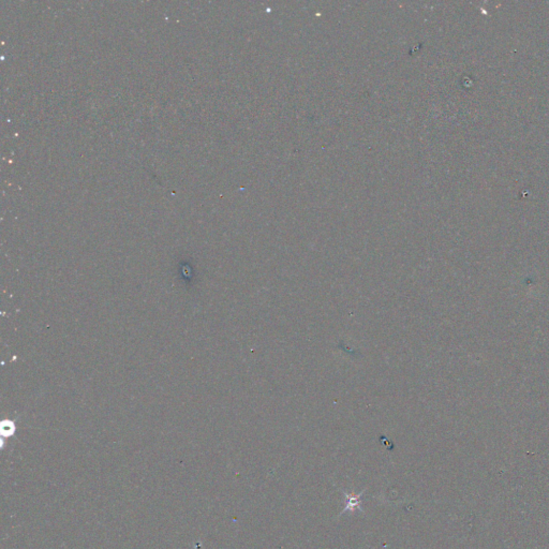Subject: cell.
Segmentation results:
<instances>
[{
	"label": "cell",
	"mask_w": 549,
	"mask_h": 549,
	"mask_svg": "<svg viewBox=\"0 0 549 549\" xmlns=\"http://www.w3.org/2000/svg\"><path fill=\"white\" fill-rule=\"evenodd\" d=\"M365 492V490H363L362 492H360V494H352V495H348V494H344L345 496V508L342 512L345 513V512H353V511H356V510H361L363 511L362 509V496Z\"/></svg>",
	"instance_id": "6da1fadb"
}]
</instances>
